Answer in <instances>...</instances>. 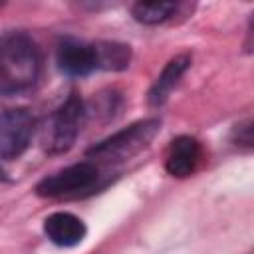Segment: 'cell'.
<instances>
[{"label":"cell","instance_id":"6da1fadb","mask_svg":"<svg viewBox=\"0 0 254 254\" xmlns=\"http://www.w3.org/2000/svg\"><path fill=\"white\" fill-rule=\"evenodd\" d=\"M40 73V54L24 32H10L0 40V93H20L34 85Z\"/></svg>","mask_w":254,"mask_h":254},{"label":"cell","instance_id":"7a4b0ae2","mask_svg":"<svg viewBox=\"0 0 254 254\" xmlns=\"http://www.w3.org/2000/svg\"><path fill=\"white\" fill-rule=\"evenodd\" d=\"M85 119V105L77 93H71L48 119L42 135L44 151L60 155L71 149Z\"/></svg>","mask_w":254,"mask_h":254},{"label":"cell","instance_id":"3957f363","mask_svg":"<svg viewBox=\"0 0 254 254\" xmlns=\"http://www.w3.org/2000/svg\"><path fill=\"white\" fill-rule=\"evenodd\" d=\"M161 129V121L159 119H143L137 121L117 133H113L111 137L103 139L101 143L93 145L87 151V157L93 159H103V161H123L129 159L133 155H137L139 151H143L153 137L159 133Z\"/></svg>","mask_w":254,"mask_h":254},{"label":"cell","instance_id":"277c9868","mask_svg":"<svg viewBox=\"0 0 254 254\" xmlns=\"http://www.w3.org/2000/svg\"><path fill=\"white\" fill-rule=\"evenodd\" d=\"M101 179V171L91 161H81L75 165H69L54 175L44 177L36 185V194L46 198H67L77 196L83 192H89L97 187Z\"/></svg>","mask_w":254,"mask_h":254},{"label":"cell","instance_id":"5b68a950","mask_svg":"<svg viewBox=\"0 0 254 254\" xmlns=\"http://www.w3.org/2000/svg\"><path fill=\"white\" fill-rule=\"evenodd\" d=\"M36 131L34 115L24 107L6 109L0 113V157L18 159L32 141Z\"/></svg>","mask_w":254,"mask_h":254},{"label":"cell","instance_id":"8992f818","mask_svg":"<svg viewBox=\"0 0 254 254\" xmlns=\"http://www.w3.org/2000/svg\"><path fill=\"white\" fill-rule=\"evenodd\" d=\"M58 65L71 77H83L97 69L95 44H87L75 38H64L58 46Z\"/></svg>","mask_w":254,"mask_h":254},{"label":"cell","instance_id":"52a82bcc","mask_svg":"<svg viewBox=\"0 0 254 254\" xmlns=\"http://www.w3.org/2000/svg\"><path fill=\"white\" fill-rule=\"evenodd\" d=\"M200 161V145L194 137L181 135L171 141L167 159H165V169L169 175L177 179H185L196 171V165Z\"/></svg>","mask_w":254,"mask_h":254},{"label":"cell","instance_id":"ba28073f","mask_svg":"<svg viewBox=\"0 0 254 254\" xmlns=\"http://www.w3.org/2000/svg\"><path fill=\"white\" fill-rule=\"evenodd\" d=\"M44 232L50 238V242H54L56 246H77L85 234L87 228L83 224V220L71 212H52L46 220H44Z\"/></svg>","mask_w":254,"mask_h":254},{"label":"cell","instance_id":"9c48e42d","mask_svg":"<svg viewBox=\"0 0 254 254\" xmlns=\"http://www.w3.org/2000/svg\"><path fill=\"white\" fill-rule=\"evenodd\" d=\"M190 65V56L189 54H181L177 58H173L165 67L163 71L159 73V77L155 79V83L151 85L149 89V105L153 107H159L167 101V97L171 95V91L175 89V85L179 83V79L183 77V73L189 69Z\"/></svg>","mask_w":254,"mask_h":254},{"label":"cell","instance_id":"30bf717a","mask_svg":"<svg viewBox=\"0 0 254 254\" xmlns=\"http://www.w3.org/2000/svg\"><path fill=\"white\" fill-rule=\"evenodd\" d=\"M95 56H97V69H107V71L127 69L131 62L129 46L117 42H97Z\"/></svg>","mask_w":254,"mask_h":254},{"label":"cell","instance_id":"8fae6325","mask_svg":"<svg viewBox=\"0 0 254 254\" xmlns=\"http://www.w3.org/2000/svg\"><path fill=\"white\" fill-rule=\"evenodd\" d=\"M177 10H179L177 2H137L131 8V14L139 24L155 26L173 18Z\"/></svg>","mask_w":254,"mask_h":254},{"label":"cell","instance_id":"7c38bea8","mask_svg":"<svg viewBox=\"0 0 254 254\" xmlns=\"http://www.w3.org/2000/svg\"><path fill=\"white\" fill-rule=\"evenodd\" d=\"M6 179H8V177H6V171L0 167V181H6Z\"/></svg>","mask_w":254,"mask_h":254}]
</instances>
